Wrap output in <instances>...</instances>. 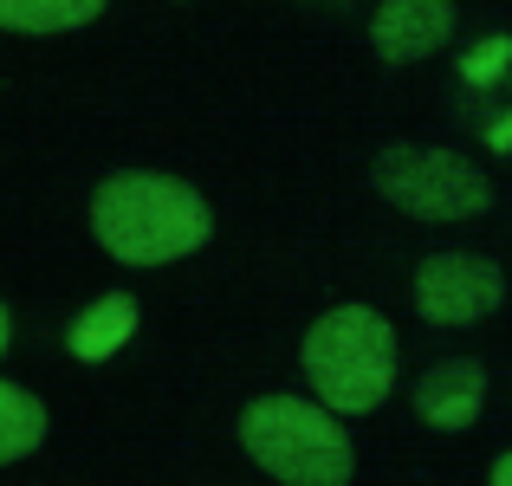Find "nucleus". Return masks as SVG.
Here are the masks:
<instances>
[{
	"label": "nucleus",
	"instance_id": "f257e3e1",
	"mask_svg": "<svg viewBox=\"0 0 512 486\" xmlns=\"http://www.w3.org/2000/svg\"><path fill=\"white\" fill-rule=\"evenodd\" d=\"M91 234L124 266H169L214 234V214L175 175L124 169V175H104L98 195H91Z\"/></svg>",
	"mask_w": 512,
	"mask_h": 486
},
{
	"label": "nucleus",
	"instance_id": "20e7f679",
	"mask_svg": "<svg viewBox=\"0 0 512 486\" xmlns=\"http://www.w3.org/2000/svg\"><path fill=\"white\" fill-rule=\"evenodd\" d=\"M370 182L383 201H396L415 221H474L493 208V182L461 150H428V143H389L370 162Z\"/></svg>",
	"mask_w": 512,
	"mask_h": 486
},
{
	"label": "nucleus",
	"instance_id": "0eeeda50",
	"mask_svg": "<svg viewBox=\"0 0 512 486\" xmlns=\"http://www.w3.org/2000/svg\"><path fill=\"white\" fill-rule=\"evenodd\" d=\"M480 402H487V370L474 357H448L415 383V415L441 435H461L480 422Z\"/></svg>",
	"mask_w": 512,
	"mask_h": 486
},
{
	"label": "nucleus",
	"instance_id": "6e6552de",
	"mask_svg": "<svg viewBox=\"0 0 512 486\" xmlns=\"http://www.w3.org/2000/svg\"><path fill=\"white\" fill-rule=\"evenodd\" d=\"M130 331H137V299H130V292H104V299H91L85 312L72 318L65 350H72L78 363H104L130 344Z\"/></svg>",
	"mask_w": 512,
	"mask_h": 486
},
{
	"label": "nucleus",
	"instance_id": "1a4fd4ad",
	"mask_svg": "<svg viewBox=\"0 0 512 486\" xmlns=\"http://www.w3.org/2000/svg\"><path fill=\"white\" fill-rule=\"evenodd\" d=\"M104 13V0H0L7 33H72Z\"/></svg>",
	"mask_w": 512,
	"mask_h": 486
},
{
	"label": "nucleus",
	"instance_id": "7ed1b4c3",
	"mask_svg": "<svg viewBox=\"0 0 512 486\" xmlns=\"http://www.w3.org/2000/svg\"><path fill=\"white\" fill-rule=\"evenodd\" d=\"M305 376L338 415H370L396 383V331L376 305H338L305 331Z\"/></svg>",
	"mask_w": 512,
	"mask_h": 486
},
{
	"label": "nucleus",
	"instance_id": "39448f33",
	"mask_svg": "<svg viewBox=\"0 0 512 486\" xmlns=\"http://www.w3.org/2000/svg\"><path fill=\"white\" fill-rule=\"evenodd\" d=\"M506 299V273L487 253H428L415 266V312L428 324H474Z\"/></svg>",
	"mask_w": 512,
	"mask_h": 486
},
{
	"label": "nucleus",
	"instance_id": "9b49d317",
	"mask_svg": "<svg viewBox=\"0 0 512 486\" xmlns=\"http://www.w3.org/2000/svg\"><path fill=\"white\" fill-rule=\"evenodd\" d=\"M493 486H512V454H500V461H493Z\"/></svg>",
	"mask_w": 512,
	"mask_h": 486
},
{
	"label": "nucleus",
	"instance_id": "f03ea898",
	"mask_svg": "<svg viewBox=\"0 0 512 486\" xmlns=\"http://www.w3.org/2000/svg\"><path fill=\"white\" fill-rule=\"evenodd\" d=\"M240 448L286 486H350V435L338 409L305 396H260L240 409Z\"/></svg>",
	"mask_w": 512,
	"mask_h": 486
},
{
	"label": "nucleus",
	"instance_id": "423d86ee",
	"mask_svg": "<svg viewBox=\"0 0 512 486\" xmlns=\"http://www.w3.org/2000/svg\"><path fill=\"white\" fill-rule=\"evenodd\" d=\"M454 39V0H383L370 13V46L383 65L435 59Z\"/></svg>",
	"mask_w": 512,
	"mask_h": 486
},
{
	"label": "nucleus",
	"instance_id": "f8f14e48",
	"mask_svg": "<svg viewBox=\"0 0 512 486\" xmlns=\"http://www.w3.org/2000/svg\"><path fill=\"white\" fill-rule=\"evenodd\" d=\"M7 337H13V318H7V299H0V357H7Z\"/></svg>",
	"mask_w": 512,
	"mask_h": 486
},
{
	"label": "nucleus",
	"instance_id": "9d476101",
	"mask_svg": "<svg viewBox=\"0 0 512 486\" xmlns=\"http://www.w3.org/2000/svg\"><path fill=\"white\" fill-rule=\"evenodd\" d=\"M39 441H46V409H39V396L20 389V383H0V467L33 454Z\"/></svg>",
	"mask_w": 512,
	"mask_h": 486
}]
</instances>
